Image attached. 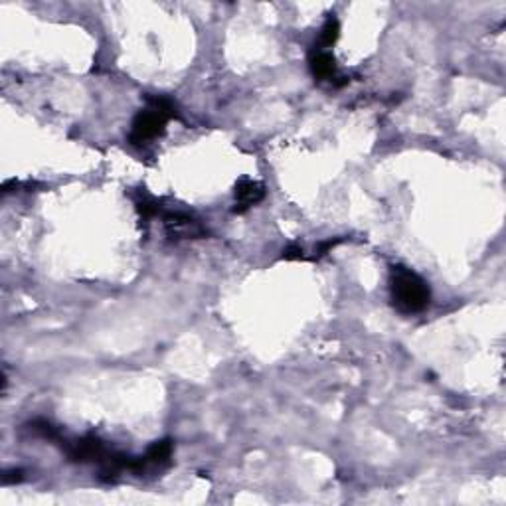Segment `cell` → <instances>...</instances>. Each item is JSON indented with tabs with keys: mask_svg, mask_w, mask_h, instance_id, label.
Returning a JSON list of instances; mask_svg holds the SVG:
<instances>
[{
	"mask_svg": "<svg viewBox=\"0 0 506 506\" xmlns=\"http://www.w3.org/2000/svg\"><path fill=\"white\" fill-rule=\"evenodd\" d=\"M390 297L398 313L418 315L430 306L431 291L415 271L403 265H393L390 271Z\"/></svg>",
	"mask_w": 506,
	"mask_h": 506,
	"instance_id": "6da1fadb",
	"label": "cell"
},
{
	"mask_svg": "<svg viewBox=\"0 0 506 506\" xmlns=\"http://www.w3.org/2000/svg\"><path fill=\"white\" fill-rule=\"evenodd\" d=\"M171 119L161 111H156L154 107H146L144 111L134 117L133 129L129 134V143L133 146H143L149 141H153L156 137H161L166 129V123Z\"/></svg>",
	"mask_w": 506,
	"mask_h": 506,
	"instance_id": "7a4b0ae2",
	"label": "cell"
},
{
	"mask_svg": "<svg viewBox=\"0 0 506 506\" xmlns=\"http://www.w3.org/2000/svg\"><path fill=\"white\" fill-rule=\"evenodd\" d=\"M164 226L172 239L174 238H202L206 229L202 228L200 222H196L188 214L182 212H168L164 214Z\"/></svg>",
	"mask_w": 506,
	"mask_h": 506,
	"instance_id": "3957f363",
	"label": "cell"
},
{
	"mask_svg": "<svg viewBox=\"0 0 506 506\" xmlns=\"http://www.w3.org/2000/svg\"><path fill=\"white\" fill-rule=\"evenodd\" d=\"M263 198H265V186L261 182L251 180V178H241L236 184V208H234V212L243 214Z\"/></svg>",
	"mask_w": 506,
	"mask_h": 506,
	"instance_id": "277c9868",
	"label": "cell"
},
{
	"mask_svg": "<svg viewBox=\"0 0 506 506\" xmlns=\"http://www.w3.org/2000/svg\"><path fill=\"white\" fill-rule=\"evenodd\" d=\"M309 67L315 79H333L336 74V59L328 50L315 48L309 56Z\"/></svg>",
	"mask_w": 506,
	"mask_h": 506,
	"instance_id": "5b68a950",
	"label": "cell"
},
{
	"mask_svg": "<svg viewBox=\"0 0 506 506\" xmlns=\"http://www.w3.org/2000/svg\"><path fill=\"white\" fill-rule=\"evenodd\" d=\"M172 449H174V447H172L171 439H161L156 441V443H153V445L149 447V451L144 453L149 467H154V468L168 467L172 459Z\"/></svg>",
	"mask_w": 506,
	"mask_h": 506,
	"instance_id": "8992f818",
	"label": "cell"
},
{
	"mask_svg": "<svg viewBox=\"0 0 506 506\" xmlns=\"http://www.w3.org/2000/svg\"><path fill=\"white\" fill-rule=\"evenodd\" d=\"M338 36H340V22H338V18H336L335 14H330V16L326 18L325 24H323V28H321L318 44H316L315 48L318 50L330 48L336 40H338Z\"/></svg>",
	"mask_w": 506,
	"mask_h": 506,
	"instance_id": "52a82bcc",
	"label": "cell"
},
{
	"mask_svg": "<svg viewBox=\"0 0 506 506\" xmlns=\"http://www.w3.org/2000/svg\"><path fill=\"white\" fill-rule=\"evenodd\" d=\"M137 210H139L143 220H151V218L161 214V206H159V202L153 200L151 196H143L141 200H137Z\"/></svg>",
	"mask_w": 506,
	"mask_h": 506,
	"instance_id": "ba28073f",
	"label": "cell"
},
{
	"mask_svg": "<svg viewBox=\"0 0 506 506\" xmlns=\"http://www.w3.org/2000/svg\"><path fill=\"white\" fill-rule=\"evenodd\" d=\"M340 241H343V239L335 238V239H326V241H323V243H318V246L315 248V259L326 255V253H328L330 249H335Z\"/></svg>",
	"mask_w": 506,
	"mask_h": 506,
	"instance_id": "9c48e42d",
	"label": "cell"
},
{
	"mask_svg": "<svg viewBox=\"0 0 506 506\" xmlns=\"http://www.w3.org/2000/svg\"><path fill=\"white\" fill-rule=\"evenodd\" d=\"M303 258H305V251H303V248L295 246V243L287 246V248L283 249V255H281V259H287V261H295V259Z\"/></svg>",
	"mask_w": 506,
	"mask_h": 506,
	"instance_id": "30bf717a",
	"label": "cell"
},
{
	"mask_svg": "<svg viewBox=\"0 0 506 506\" xmlns=\"http://www.w3.org/2000/svg\"><path fill=\"white\" fill-rule=\"evenodd\" d=\"M22 471L20 468H12V471H6L4 477H2V483L4 485H12V483H20L22 481Z\"/></svg>",
	"mask_w": 506,
	"mask_h": 506,
	"instance_id": "8fae6325",
	"label": "cell"
}]
</instances>
